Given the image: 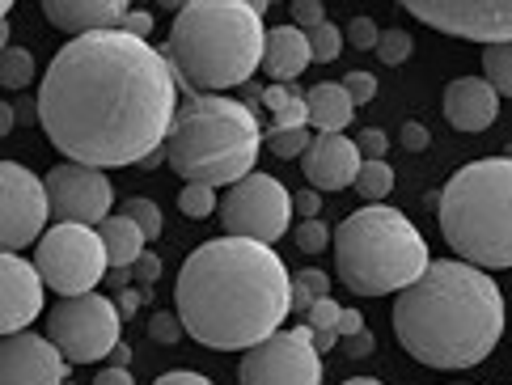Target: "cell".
Wrapping results in <instances>:
<instances>
[{
    "instance_id": "1",
    "label": "cell",
    "mask_w": 512,
    "mask_h": 385,
    "mask_svg": "<svg viewBox=\"0 0 512 385\" xmlns=\"http://www.w3.org/2000/svg\"><path fill=\"white\" fill-rule=\"evenodd\" d=\"M51 144L77 165L149 161L178 119V72L149 39L123 30L68 39L34 102Z\"/></svg>"
},
{
    "instance_id": "2",
    "label": "cell",
    "mask_w": 512,
    "mask_h": 385,
    "mask_svg": "<svg viewBox=\"0 0 512 385\" xmlns=\"http://www.w3.org/2000/svg\"><path fill=\"white\" fill-rule=\"evenodd\" d=\"M187 335L212 352H250L292 314V275L263 242L216 237L187 254L174 284Z\"/></svg>"
},
{
    "instance_id": "3",
    "label": "cell",
    "mask_w": 512,
    "mask_h": 385,
    "mask_svg": "<svg viewBox=\"0 0 512 385\" xmlns=\"http://www.w3.org/2000/svg\"><path fill=\"white\" fill-rule=\"evenodd\" d=\"M394 335L428 369H474L504 335V297L483 267L432 259L407 292H398Z\"/></svg>"
},
{
    "instance_id": "4",
    "label": "cell",
    "mask_w": 512,
    "mask_h": 385,
    "mask_svg": "<svg viewBox=\"0 0 512 385\" xmlns=\"http://www.w3.org/2000/svg\"><path fill=\"white\" fill-rule=\"evenodd\" d=\"M263 0H191L174 13L166 60L195 94L246 85L263 68Z\"/></svg>"
},
{
    "instance_id": "5",
    "label": "cell",
    "mask_w": 512,
    "mask_h": 385,
    "mask_svg": "<svg viewBox=\"0 0 512 385\" xmlns=\"http://www.w3.org/2000/svg\"><path fill=\"white\" fill-rule=\"evenodd\" d=\"M263 132L254 110L221 94H195L178 106L170 127L166 157L187 182L204 187H233L254 174V161L263 153Z\"/></svg>"
},
{
    "instance_id": "6",
    "label": "cell",
    "mask_w": 512,
    "mask_h": 385,
    "mask_svg": "<svg viewBox=\"0 0 512 385\" xmlns=\"http://www.w3.org/2000/svg\"><path fill=\"white\" fill-rule=\"evenodd\" d=\"M335 267L356 297H386V292H407L432 267V259L424 233L398 208L369 204L343 216L335 229Z\"/></svg>"
},
{
    "instance_id": "7",
    "label": "cell",
    "mask_w": 512,
    "mask_h": 385,
    "mask_svg": "<svg viewBox=\"0 0 512 385\" xmlns=\"http://www.w3.org/2000/svg\"><path fill=\"white\" fill-rule=\"evenodd\" d=\"M445 242L474 267H512V157L462 165L441 191Z\"/></svg>"
},
{
    "instance_id": "8",
    "label": "cell",
    "mask_w": 512,
    "mask_h": 385,
    "mask_svg": "<svg viewBox=\"0 0 512 385\" xmlns=\"http://www.w3.org/2000/svg\"><path fill=\"white\" fill-rule=\"evenodd\" d=\"M34 267H39L43 284L60 297H85L106 280V242L98 229L89 225H56L43 233L39 254H34Z\"/></svg>"
},
{
    "instance_id": "9",
    "label": "cell",
    "mask_w": 512,
    "mask_h": 385,
    "mask_svg": "<svg viewBox=\"0 0 512 385\" xmlns=\"http://www.w3.org/2000/svg\"><path fill=\"white\" fill-rule=\"evenodd\" d=\"M123 314L111 297L85 292L47 309V339L60 347L68 364H94L115 356Z\"/></svg>"
},
{
    "instance_id": "10",
    "label": "cell",
    "mask_w": 512,
    "mask_h": 385,
    "mask_svg": "<svg viewBox=\"0 0 512 385\" xmlns=\"http://www.w3.org/2000/svg\"><path fill=\"white\" fill-rule=\"evenodd\" d=\"M292 212H297V204L284 191V182L271 174H250L242 182H233L221 199L225 237H246V242H263V246L280 242Z\"/></svg>"
},
{
    "instance_id": "11",
    "label": "cell",
    "mask_w": 512,
    "mask_h": 385,
    "mask_svg": "<svg viewBox=\"0 0 512 385\" xmlns=\"http://www.w3.org/2000/svg\"><path fill=\"white\" fill-rule=\"evenodd\" d=\"M242 385H322V352L314 347V330H276L259 347H250L237 369Z\"/></svg>"
},
{
    "instance_id": "12",
    "label": "cell",
    "mask_w": 512,
    "mask_h": 385,
    "mask_svg": "<svg viewBox=\"0 0 512 385\" xmlns=\"http://www.w3.org/2000/svg\"><path fill=\"white\" fill-rule=\"evenodd\" d=\"M407 13L470 43H512V0H407Z\"/></svg>"
},
{
    "instance_id": "13",
    "label": "cell",
    "mask_w": 512,
    "mask_h": 385,
    "mask_svg": "<svg viewBox=\"0 0 512 385\" xmlns=\"http://www.w3.org/2000/svg\"><path fill=\"white\" fill-rule=\"evenodd\" d=\"M47 216H51L47 182H39L17 161L0 165V242H5V254H17L22 246L39 242Z\"/></svg>"
},
{
    "instance_id": "14",
    "label": "cell",
    "mask_w": 512,
    "mask_h": 385,
    "mask_svg": "<svg viewBox=\"0 0 512 385\" xmlns=\"http://www.w3.org/2000/svg\"><path fill=\"white\" fill-rule=\"evenodd\" d=\"M47 195H51V216H60V225H102L111 220V204H115V191H111V178L94 165H77V161H64L56 170H47Z\"/></svg>"
},
{
    "instance_id": "15",
    "label": "cell",
    "mask_w": 512,
    "mask_h": 385,
    "mask_svg": "<svg viewBox=\"0 0 512 385\" xmlns=\"http://www.w3.org/2000/svg\"><path fill=\"white\" fill-rule=\"evenodd\" d=\"M68 360L43 335H9L0 347V385H64Z\"/></svg>"
},
{
    "instance_id": "16",
    "label": "cell",
    "mask_w": 512,
    "mask_h": 385,
    "mask_svg": "<svg viewBox=\"0 0 512 385\" xmlns=\"http://www.w3.org/2000/svg\"><path fill=\"white\" fill-rule=\"evenodd\" d=\"M43 314V275L22 254H5L0 259V330L22 335V330Z\"/></svg>"
},
{
    "instance_id": "17",
    "label": "cell",
    "mask_w": 512,
    "mask_h": 385,
    "mask_svg": "<svg viewBox=\"0 0 512 385\" xmlns=\"http://www.w3.org/2000/svg\"><path fill=\"white\" fill-rule=\"evenodd\" d=\"M360 165H364V157L356 149V140H347L339 132V136H318L309 144V153L301 157V174L309 178L314 191H343L347 182L356 187Z\"/></svg>"
},
{
    "instance_id": "18",
    "label": "cell",
    "mask_w": 512,
    "mask_h": 385,
    "mask_svg": "<svg viewBox=\"0 0 512 385\" xmlns=\"http://www.w3.org/2000/svg\"><path fill=\"white\" fill-rule=\"evenodd\" d=\"M500 115V94L487 77H457L445 89V119L457 132H483Z\"/></svg>"
},
{
    "instance_id": "19",
    "label": "cell",
    "mask_w": 512,
    "mask_h": 385,
    "mask_svg": "<svg viewBox=\"0 0 512 385\" xmlns=\"http://www.w3.org/2000/svg\"><path fill=\"white\" fill-rule=\"evenodd\" d=\"M43 17L72 39H85V34L119 30L127 5L123 0H43Z\"/></svg>"
},
{
    "instance_id": "20",
    "label": "cell",
    "mask_w": 512,
    "mask_h": 385,
    "mask_svg": "<svg viewBox=\"0 0 512 385\" xmlns=\"http://www.w3.org/2000/svg\"><path fill=\"white\" fill-rule=\"evenodd\" d=\"M314 60V51H309V34L297 30V26H276L267 30V47H263V72L271 81H292L301 77Z\"/></svg>"
},
{
    "instance_id": "21",
    "label": "cell",
    "mask_w": 512,
    "mask_h": 385,
    "mask_svg": "<svg viewBox=\"0 0 512 385\" xmlns=\"http://www.w3.org/2000/svg\"><path fill=\"white\" fill-rule=\"evenodd\" d=\"M305 102H309V123H314L322 136H339L343 127L352 123V115H356V102H352V94H347L343 81L314 85L305 94Z\"/></svg>"
},
{
    "instance_id": "22",
    "label": "cell",
    "mask_w": 512,
    "mask_h": 385,
    "mask_svg": "<svg viewBox=\"0 0 512 385\" xmlns=\"http://www.w3.org/2000/svg\"><path fill=\"white\" fill-rule=\"evenodd\" d=\"M98 233H102V242H106V259H111V267H132L140 254H144V242H149V237H144L127 216L102 220Z\"/></svg>"
},
{
    "instance_id": "23",
    "label": "cell",
    "mask_w": 512,
    "mask_h": 385,
    "mask_svg": "<svg viewBox=\"0 0 512 385\" xmlns=\"http://www.w3.org/2000/svg\"><path fill=\"white\" fill-rule=\"evenodd\" d=\"M322 297H331V280L318 267L292 275V314H309Z\"/></svg>"
},
{
    "instance_id": "24",
    "label": "cell",
    "mask_w": 512,
    "mask_h": 385,
    "mask_svg": "<svg viewBox=\"0 0 512 385\" xmlns=\"http://www.w3.org/2000/svg\"><path fill=\"white\" fill-rule=\"evenodd\" d=\"M356 191H360V199H369V204H381V199L394 191V170L386 161H364L360 178H356Z\"/></svg>"
},
{
    "instance_id": "25",
    "label": "cell",
    "mask_w": 512,
    "mask_h": 385,
    "mask_svg": "<svg viewBox=\"0 0 512 385\" xmlns=\"http://www.w3.org/2000/svg\"><path fill=\"white\" fill-rule=\"evenodd\" d=\"M483 77L496 85L500 98H512V43H500V47L483 51Z\"/></svg>"
},
{
    "instance_id": "26",
    "label": "cell",
    "mask_w": 512,
    "mask_h": 385,
    "mask_svg": "<svg viewBox=\"0 0 512 385\" xmlns=\"http://www.w3.org/2000/svg\"><path fill=\"white\" fill-rule=\"evenodd\" d=\"M30 81H34V55L26 47H5V60H0V85L26 89Z\"/></svg>"
},
{
    "instance_id": "27",
    "label": "cell",
    "mask_w": 512,
    "mask_h": 385,
    "mask_svg": "<svg viewBox=\"0 0 512 385\" xmlns=\"http://www.w3.org/2000/svg\"><path fill=\"white\" fill-rule=\"evenodd\" d=\"M178 208H182V216L204 220V216H212V208L221 212V199H216V187H204V182H187L182 195H178Z\"/></svg>"
},
{
    "instance_id": "28",
    "label": "cell",
    "mask_w": 512,
    "mask_h": 385,
    "mask_svg": "<svg viewBox=\"0 0 512 385\" xmlns=\"http://www.w3.org/2000/svg\"><path fill=\"white\" fill-rule=\"evenodd\" d=\"M119 216H127V220H132V225H136V229H140L144 237H149V242H153V237L161 233V208L153 204V199H140V195L123 199Z\"/></svg>"
},
{
    "instance_id": "29",
    "label": "cell",
    "mask_w": 512,
    "mask_h": 385,
    "mask_svg": "<svg viewBox=\"0 0 512 385\" xmlns=\"http://www.w3.org/2000/svg\"><path fill=\"white\" fill-rule=\"evenodd\" d=\"M309 127H271L267 136V149L276 157H305L309 153Z\"/></svg>"
},
{
    "instance_id": "30",
    "label": "cell",
    "mask_w": 512,
    "mask_h": 385,
    "mask_svg": "<svg viewBox=\"0 0 512 385\" xmlns=\"http://www.w3.org/2000/svg\"><path fill=\"white\" fill-rule=\"evenodd\" d=\"M339 47H343V30L335 22H326V26H318L314 34H309V51H314L318 64H331L339 55Z\"/></svg>"
},
{
    "instance_id": "31",
    "label": "cell",
    "mask_w": 512,
    "mask_h": 385,
    "mask_svg": "<svg viewBox=\"0 0 512 385\" xmlns=\"http://www.w3.org/2000/svg\"><path fill=\"white\" fill-rule=\"evenodd\" d=\"M292 237H297V250H305V254H318V250H326V246L335 242V233L326 229L322 220H301Z\"/></svg>"
},
{
    "instance_id": "32",
    "label": "cell",
    "mask_w": 512,
    "mask_h": 385,
    "mask_svg": "<svg viewBox=\"0 0 512 385\" xmlns=\"http://www.w3.org/2000/svg\"><path fill=\"white\" fill-rule=\"evenodd\" d=\"M377 55H381V64H402L411 55V34L407 30H381Z\"/></svg>"
},
{
    "instance_id": "33",
    "label": "cell",
    "mask_w": 512,
    "mask_h": 385,
    "mask_svg": "<svg viewBox=\"0 0 512 385\" xmlns=\"http://www.w3.org/2000/svg\"><path fill=\"white\" fill-rule=\"evenodd\" d=\"M292 26L314 34L318 26H326V5H318V0H297V5H292Z\"/></svg>"
},
{
    "instance_id": "34",
    "label": "cell",
    "mask_w": 512,
    "mask_h": 385,
    "mask_svg": "<svg viewBox=\"0 0 512 385\" xmlns=\"http://www.w3.org/2000/svg\"><path fill=\"white\" fill-rule=\"evenodd\" d=\"M347 43L360 47V51H373L381 43V30H377L373 17H352V22H347Z\"/></svg>"
},
{
    "instance_id": "35",
    "label": "cell",
    "mask_w": 512,
    "mask_h": 385,
    "mask_svg": "<svg viewBox=\"0 0 512 385\" xmlns=\"http://www.w3.org/2000/svg\"><path fill=\"white\" fill-rule=\"evenodd\" d=\"M182 330H187V326H182V318L178 314H153L149 318V339L153 343H178L182 339Z\"/></svg>"
},
{
    "instance_id": "36",
    "label": "cell",
    "mask_w": 512,
    "mask_h": 385,
    "mask_svg": "<svg viewBox=\"0 0 512 385\" xmlns=\"http://www.w3.org/2000/svg\"><path fill=\"white\" fill-rule=\"evenodd\" d=\"M339 318H343V305H339V301H331V297H322V301L305 314V322L314 326V330H335V326H339Z\"/></svg>"
},
{
    "instance_id": "37",
    "label": "cell",
    "mask_w": 512,
    "mask_h": 385,
    "mask_svg": "<svg viewBox=\"0 0 512 385\" xmlns=\"http://www.w3.org/2000/svg\"><path fill=\"white\" fill-rule=\"evenodd\" d=\"M356 149H360L364 161H386L390 140H386V132H377V127H364V132L356 136Z\"/></svg>"
},
{
    "instance_id": "38",
    "label": "cell",
    "mask_w": 512,
    "mask_h": 385,
    "mask_svg": "<svg viewBox=\"0 0 512 385\" xmlns=\"http://www.w3.org/2000/svg\"><path fill=\"white\" fill-rule=\"evenodd\" d=\"M343 85H347V94H352L356 106H364V102L377 98V77H373V72H347Z\"/></svg>"
},
{
    "instance_id": "39",
    "label": "cell",
    "mask_w": 512,
    "mask_h": 385,
    "mask_svg": "<svg viewBox=\"0 0 512 385\" xmlns=\"http://www.w3.org/2000/svg\"><path fill=\"white\" fill-rule=\"evenodd\" d=\"M157 275H161V259H157V254H149V250H144L140 254V259L132 263V280L144 288V292H153V284H157Z\"/></svg>"
},
{
    "instance_id": "40",
    "label": "cell",
    "mask_w": 512,
    "mask_h": 385,
    "mask_svg": "<svg viewBox=\"0 0 512 385\" xmlns=\"http://www.w3.org/2000/svg\"><path fill=\"white\" fill-rule=\"evenodd\" d=\"M123 34H132V39H149L153 34V13H144V9H127V17H123V26H119Z\"/></svg>"
},
{
    "instance_id": "41",
    "label": "cell",
    "mask_w": 512,
    "mask_h": 385,
    "mask_svg": "<svg viewBox=\"0 0 512 385\" xmlns=\"http://www.w3.org/2000/svg\"><path fill=\"white\" fill-rule=\"evenodd\" d=\"M276 127H309V102L305 98H292L280 115H276Z\"/></svg>"
},
{
    "instance_id": "42",
    "label": "cell",
    "mask_w": 512,
    "mask_h": 385,
    "mask_svg": "<svg viewBox=\"0 0 512 385\" xmlns=\"http://www.w3.org/2000/svg\"><path fill=\"white\" fill-rule=\"evenodd\" d=\"M428 127L424 123H407V127H402V149H407V153H424L428 149Z\"/></svg>"
},
{
    "instance_id": "43",
    "label": "cell",
    "mask_w": 512,
    "mask_h": 385,
    "mask_svg": "<svg viewBox=\"0 0 512 385\" xmlns=\"http://www.w3.org/2000/svg\"><path fill=\"white\" fill-rule=\"evenodd\" d=\"M292 98H297V94H292V89H284V85H267V89H263V106L271 110V115H280V110H284Z\"/></svg>"
},
{
    "instance_id": "44",
    "label": "cell",
    "mask_w": 512,
    "mask_h": 385,
    "mask_svg": "<svg viewBox=\"0 0 512 385\" xmlns=\"http://www.w3.org/2000/svg\"><path fill=\"white\" fill-rule=\"evenodd\" d=\"M292 204H297V212H301L305 220H318V212H322V195L309 187V191H301V195H292Z\"/></svg>"
},
{
    "instance_id": "45",
    "label": "cell",
    "mask_w": 512,
    "mask_h": 385,
    "mask_svg": "<svg viewBox=\"0 0 512 385\" xmlns=\"http://www.w3.org/2000/svg\"><path fill=\"white\" fill-rule=\"evenodd\" d=\"M153 385H212L204 373H195V369H174V373H166V377H157Z\"/></svg>"
},
{
    "instance_id": "46",
    "label": "cell",
    "mask_w": 512,
    "mask_h": 385,
    "mask_svg": "<svg viewBox=\"0 0 512 385\" xmlns=\"http://www.w3.org/2000/svg\"><path fill=\"white\" fill-rule=\"evenodd\" d=\"M144 301H149V292H144V288H127V292H119V301H115V305H119V314H123V318H132Z\"/></svg>"
},
{
    "instance_id": "47",
    "label": "cell",
    "mask_w": 512,
    "mask_h": 385,
    "mask_svg": "<svg viewBox=\"0 0 512 385\" xmlns=\"http://www.w3.org/2000/svg\"><path fill=\"white\" fill-rule=\"evenodd\" d=\"M339 347H343V352H347V356H352V360H360V356H369V352H373V335H369V330H360V335H352V339H343Z\"/></svg>"
},
{
    "instance_id": "48",
    "label": "cell",
    "mask_w": 512,
    "mask_h": 385,
    "mask_svg": "<svg viewBox=\"0 0 512 385\" xmlns=\"http://www.w3.org/2000/svg\"><path fill=\"white\" fill-rule=\"evenodd\" d=\"M364 330V318L356 314V309H343V318H339V326H335V335L339 339H352V335H360Z\"/></svg>"
},
{
    "instance_id": "49",
    "label": "cell",
    "mask_w": 512,
    "mask_h": 385,
    "mask_svg": "<svg viewBox=\"0 0 512 385\" xmlns=\"http://www.w3.org/2000/svg\"><path fill=\"white\" fill-rule=\"evenodd\" d=\"M94 385H136V381H132V373H127V369L111 364V369H102V373L94 377Z\"/></svg>"
},
{
    "instance_id": "50",
    "label": "cell",
    "mask_w": 512,
    "mask_h": 385,
    "mask_svg": "<svg viewBox=\"0 0 512 385\" xmlns=\"http://www.w3.org/2000/svg\"><path fill=\"white\" fill-rule=\"evenodd\" d=\"M309 330H314V326H309ZM314 347H318V352H331V347H339V335H335V330H314Z\"/></svg>"
},
{
    "instance_id": "51",
    "label": "cell",
    "mask_w": 512,
    "mask_h": 385,
    "mask_svg": "<svg viewBox=\"0 0 512 385\" xmlns=\"http://www.w3.org/2000/svg\"><path fill=\"white\" fill-rule=\"evenodd\" d=\"M127 275H132V271H123V267H115L111 275H106V280H111V288H123V292H127Z\"/></svg>"
},
{
    "instance_id": "52",
    "label": "cell",
    "mask_w": 512,
    "mask_h": 385,
    "mask_svg": "<svg viewBox=\"0 0 512 385\" xmlns=\"http://www.w3.org/2000/svg\"><path fill=\"white\" fill-rule=\"evenodd\" d=\"M115 364H119V369H127V347H123V343L115 347Z\"/></svg>"
},
{
    "instance_id": "53",
    "label": "cell",
    "mask_w": 512,
    "mask_h": 385,
    "mask_svg": "<svg viewBox=\"0 0 512 385\" xmlns=\"http://www.w3.org/2000/svg\"><path fill=\"white\" fill-rule=\"evenodd\" d=\"M343 385H381V381H373V377H347Z\"/></svg>"
}]
</instances>
